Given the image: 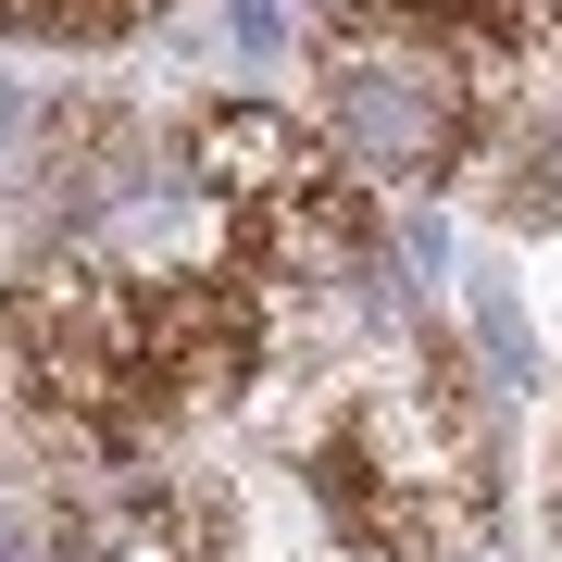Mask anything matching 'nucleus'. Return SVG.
<instances>
[{"instance_id":"nucleus-1","label":"nucleus","mask_w":562,"mask_h":562,"mask_svg":"<svg viewBox=\"0 0 562 562\" xmlns=\"http://www.w3.org/2000/svg\"><path fill=\"white\" fill-rule=\"evenodd\" d=\"M250 362H262L250 288L201 262L38 250L13 288V387L76 450H150L176 413L238 401Z\"/></svg>"},{"instance_id":"nucleus-2","label":"nucleus","mask_w":562,"mask_h":562,"mask_svg":"<svg viewBox=\"0 0 562 562\" xmlns=\"http://www.w3.org/2000/svg\"><path fill=\"white\" fill-rule=\"evenodd\" d=\"M501 88H513V38L462 0H362L313 38V113L350 176L438 188L487 138Z\"/></svg>"},{"instance_id":"nucleus-3","label":"nucleus","mask_w":562,"mask_h":562,"mask_svg":"<svg viewBox=\"0 0 562 562\" xmlns=\"http://www.w3.org/2000/svg\"><path fill=\"white\" fill-rule=\"evenodd\" d=\"M313 501L362 550H462V538H487L501 450H487V401L450 375L438 338H401L362 375V401L313 438Z\"/></svg>"},{"instance_id":"nucleus-4","label":"nucleus","mask_w":562,"mask_h":562,"mask_svg":"<svg viewBox=\"0 0 562 562\" xmlns=\"http://www.w3.org/2000/svg\"><path fill=\"white\" fill-rule=\"evenodd\" d=\"M188 176H201V201L238 225V250L262 276H288V288H350L362 262H375V213H362L350 162L325 138H301L288 113H262V101L201 113Z\"/></svg>"},{"instance_id":"nucleus-5","label":"nucleus","mask_w":562,"mask_h":562,"mask_svg":"<svg viewBox=\"0 0 562 562\" xmlns=\"http://www.w3.org/2000/svg\"><path fill=\"white\" fill-rule=\"evenodd\" d=\"M225 550V513L176 475H113L88 501H63L50 525V562H213Z\"/></svg>"},{"instance_id":"nucleus-6","label":"nucleus","mask_w":562,"mask_h":562,"mask_svg":"<svg viewBox=\"0 0 562 562\" xmlns=\"http://www.w3.org/2000/svg\"><path fill=\"white\" fill-rule=\"evenodd\" d=\"M138 13H162V0H0V25H25V38H113Z\"/></svg>"},{"instance_id":"nucleus-7","label":"nucleus","mask_w":562,"mask_h":562,"mask_svg":"<svg viewBox=\"0 0 562 562\" xmlns=\"http://www.w3.org/2000/svg\"><path fill=\"white\" fill-rule=\"evenodd\" d=\"M475 325H487V362H501V375L525 387V362H538V338H525V301H513L501 276H475Z\"/></svg>"},{"instance_id":"nucleus-8","label":"nucleus","mask_w":562,"mask_h":562,"mask_svg":"<svg viewBox=\"0 0 562 562\" xmlns=\"http://www.w3.org/2000/svg\"><path fill=\"white\" fill-rule=\"evenodd\" d=\"M213 38H225V63H276L288 50V0H225Z\"/></svg>"},{"instance_id":"nucleus-9","label":"nucleus","mask_w":562,"mask_h":562,"mask_svg":"<svg viewBox=\"0 0 562 562\" xmlns=\"http://www.w3.org/2000/svg\"><path fill=\"white\" fill-rule=\"evenodd\" d=\"M513 13H538V25H550V38H562V0H513Z\"/></svg>"}]
</instances>
